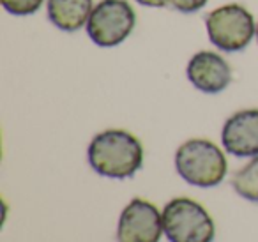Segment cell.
Returning a JSON list of instances; mask_svg holds the SVG:
<instances>
[{"mask_svg": "<svg viewBox=\"0 0 258 242\" xmlns=\"http://www.w3.org/2000/svg\"><path fill=\"white\" fill-rule=\"evenodd\" d=\"M89 164L108 178L133 177L144 164V145L124 129H106L92 138L87 149Z\"/></svg>", "mask_w": 258, "mask_h": 242, "instance_id": "cell-1", "label": "cell"}, {"mask_svg": "<svg viewBox=\"0 0 258 242\" xmlns=\"http://www.w3.org/2000/svg\"><path fill=\"white\" fill-rule=\"evenodd\" d=\"M175 168L187 184L197 188L219 186L228 171L223 150L204 138L187 140L177 149Z\"/></svg>", "mask_w": 258, "mask_h": 242, "instance_id": "cell-2", "label": "cell"}, {"mask_svg": "<svg viewBox=\"0 0 258 242\" xmlns=\"http://www.w3.org/2000/svg\"><path fill=\"white\" fill-rule=\"evenodd\" d=\"M163 230L170 242H212L216 224L211 214L191 198H173L163 209Z\"/></svg>", "mask_w": 258, "mask_h": 242, "instance_id": "cell-3", "label": "cell"}, {"mask_svg": "<svg viewBox=\"0 0 258 242\" xmlns=\"http://www.w3.org/2000/svg\"><path fill=\"white\" fill-rule=\"evenodd\" d=\"M205 29L211 43L226 53L242 51L256 36L253 15L240 4L216 8L205 16Z\"/></svg>", "mask_w": 258, "mask_h": 242, "instance_id": "cell-4", "label": "cell"}, {"mask_svg": "<svg viewBox=\"0 0 258 242\" xmlns=\"http://www.w3.org/2000/svg\"><path fill=\"white\" fill-rule=\"evenodd\" d=\"M137 25V15L127 0H101L87 22V34L94 44L113 48L122 44Z\"/></svg>", "mask_w": 258, "mask_h": 242, "instance_id": "cell-5", "label": "cell"}, {"mask_svg": "<svg viewBox=\"0 0 258 242\" xmlns=\"http://www.w3.org/2000/svg\"><path fill=\"white\" fill-rule=\"evenodd\" d=\"M163 233V214L147 200L133 198L120 212L117 242H159Z\"/></svg>", "mask_w": 258, "mask_h": 242, "instance_id": "cell-6", "label": "cell"}, {"mask_svg": "<svg viewBox=\"0 0 258 242\" xmlns=\"http://www.w3.org/2000/svg\"><path fill=\"white\" fill-rule=\"evenodd\" d=\"M186 76L200 92L219 94L232 82V69L219 53L204 50L189 58Z\"/></svg>", "mask_w": 258, "mask_h": 242, "instance_id": "cell-7", "label": "cell"}, {"mask_svg": "<svg viewBox=\"0 0 258 242\" xmlns=\"http://www.w3.org/2000/svg\"><path fill=\"white\" fill-rule=\"evenodd\" d=\"M223 147L237 157L258 156V110L247 108L226 118L221 131Z\"/></svg>", "mask_w": 258, "mask_h": 242, "instance_id": "cell-8", "label": "cell"}, {"mask_svg": "<svg viewBox=\"0 0 258 242\" xmlns=\"http://www.w3.org/2000/svg\"><path fill=\"white\" fill-rule=\"evenodd\" d=\"M94 9V0H48V18L64 32H76L87 27Z\"/></svg>", "mask_w": 258, "mask_h": 242, "instance_id": "cell-9", "label": "cell"}, {"mask_svg": "<svg viewBox=\"0 0 258 242\" xmlns=\"http://www.w3.org/2000/svg\"><path fill=\"white\" fill-rule=\"evenodd\" d=\"M232 188L244 200L258 203V156H254L233 175Z\"/></svg>", "mask_w": 258, "mask_h": 242, "instance_id": "cell-10", "label": "cell"}, {"mask_svg": "<svg viewBox=\"0 0 258 242\" xmlns=\"http://www.w3.org/2000/svg\"><path fill=\"white\" fill-rule=\"evenodd\" d=\"M2 8L15 16H29L39 11L44 0H0Z\"/></svg>", "mask_w": 258, "mask_h": 242, "instance_id": "cell-11", "label": "cell"}, {"mask_svg": "<svg viewBox=\"0 0 258 242\" xmlns=\"http://www.w3.org/2000/svg\"><path fill=\"white\" fill-rule=\"evenodd\" d=\"M209 0H170V6H172L175 11L186 13V15H191V13H197L200 9H204L207 6Z\"/></svg>", "mask_w": 258, "mask_h": 242, "instance_id": "cell-12", "label": "cell"}, {"mask_svg": "<svg viewBox=\"0 0 258 242\" xmlns=\"http://www.w3.org/2000/svg\"><path fill=\"white\" fill-rule=\"evenodd\" d=\"M140 6H145V8H166L170 4V0H137Z\"/></svg>", "mask_w": 258, "mask_h": 242, "instance_id": "cell-13", "label": "cell"}, {"mask_svg": "<svg viewBox=\"0 0 258 242\" xmlns=\"http://www.w3.org/2000/svg\"><path fill=\"white\" fill-rule=\"evenodd\" d=\"M256 43H258V23H256Z\"/></svg>", "mask_w": 258, "mask_h": 242, "instance_id": "cell-14", "label": "cell"}]
</instances>
